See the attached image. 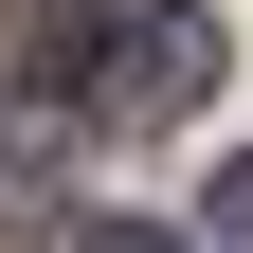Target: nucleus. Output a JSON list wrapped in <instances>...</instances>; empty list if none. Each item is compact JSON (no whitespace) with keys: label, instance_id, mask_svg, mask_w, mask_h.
<instances>
[{"label":"nucleus","instance_id":"20e7f679","mask_svg":"<svg viewBox=\"0 0 253 253\" xmlns=\"http://www.w3.org/2000/svg\"><path fill=\"white\" fill-rule=\"evenodd\" d=\"M73 253H181V235H126V217H109V235H73Z\"/></svg>","mask_w":253,"mask_h":253},{"label":"nucleus","instance_id":"f03ea898","mask_svg":"<svg viewBox=\"0 0 253 253\" xmlns=\"http://www.w3.org/2000/svg\"><path fill=\"white\" fill-rule=\"evenodd\" d=\"M109 37L126 18H90V0H0V90H90Z\"/></svg>","mask_w":253,"mask_h":253},{"label":"nucleus","instance_id":"f257e3e1","mask_svg":"<svg viewBox=\"0 0 253 253\" xmlns=\"http://www.w3.org/2000/svg\"><path fill=\"white\" fill-rule=\"evenodd\" d=\"M199 90H217V37H199V18H126L109 73H90V126H181Z\"/></svg>","mask_w":253,"mask_h":253},{"label":"nucleus","instance_id":"7ed1b4c3","mask_svg":"<svg viewBox=\"0 0 253 253\" xmlns=\"http://www.w3.org/2000/svg\"><path fill=\"white\" fill-rule=\"evenodd\" d=\"M217 235H235V253H253V163H235V181H217Z\"/></svg>","mask_w":253,"mask_h":253}]
</instances>
